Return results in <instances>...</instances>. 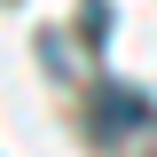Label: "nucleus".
<instances>
[{
    "mask_svg": "<svg viewBox=\"0 0 157 157\" xmlns=\"http://www.w3.org/2000/svg\"><path fill=\"white\" fill-rule=\"evenodd\" d=\"M134 126H149V94H134V86H94V102H86V134L94 141H118V134H134Z\"/></svg>",
    "mask_w": 157,
    "mask_h": 157,
    "instance_id": "obj_1",
    "label": "nucleus"
}]
</instances>
